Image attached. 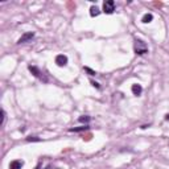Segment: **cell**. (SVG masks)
<instances>
[{
    "instance_id": "1",
    "label": "cell",
    "mask_w": 169,
    "mask_h": 169,
    "mask_svg": "<svg viewBox=\"0 0 169 169\" xmlns=\"http://www.w3.org/2000/svg\"><path fill=\"white\" fill-rule=\"evenodd\" d=\"M135 53L139 55H143L145 53H148V46L144 41L141 40H135Z\"/></svg>"
},
{
    "instance_id": "2",
    "label": "cell",
    "mask_w": 169,
    "mask_h": 169,
    "mask_svg": "<svg viewBox=\"0 0 169 169\" xmlns=\"http://www.w3.org/2000/svg\"><path fill=\"white\" fill-rule=\"evenodd\" d=\"M28 69H29V71H31V73L33 74L34 77H36V78H38V79H40V81L45 82V83L48 82V78L45 77V74H44V73H41V70H40V69L37 67V66H32V65H29V66H28Z\"/></svg>"
},
{
    "instance_id": "3",
    "label": "cell",
    "mask_w": 169,
    "mask_h": 169,
    "mask_svg": "<svg viewBox=\"0 0 169 169\" xmlns=\"http://www.w3.org/2000/svg\"><path fill=\"white\" fill-rule=\"evenodd\" d=\"M114 11H115V1L114 0H106L103 3V12L107 13V15H111V13H114Z\"/></svg>"
},
{
    "instance_id": "4",
    "label": "cell",
    "mask_w": 169,
    "mask_h": 169,
    "mask_svg": "<svg viewBox=\"0 0 169 169\" xmlns=\"http://www.w3.org/2000/svg\"><path fill=\"white\" fill-rule=\"evenodd\" d=\"M33 37H34L33 32H26V33H24L23 36L17 40V44H24V42H28V41H31Z\"/></svg>"
},
{
    "instance_id": "5",
    "label": "cell",
    "mask_w": 169,
    "mask_h": 169,
    "mask_svg": "<svg viewBox=\"0 0 169 169\" xmlns=\"http://www.w3.org/2000/svg\"><path fill=\"white\" fill-rule=\"evenodd\" d=\"M55 63H57L58 66H66L67 65V57H66L65 54H58L57 57H55Z\"/></svg>"
},
{
    "instance_id": "6",
    "label": "cell",
    "mask_w": 169,
    "mask_h": 169,
    "mask_svg": "<svg viewBox=\"0 0 169 169\" xmlns=\"http://www.w3.org/2000/svg\"><path fill=\"white\" fill-rule=\"evenodd\" d=\"M24 165L23 160H13L12 163L9 164V169H21Z\"/></svg>"
},
{
    "instance_id": "7",
    "label": "cell",
    "mask_w": 169,
    "mask_h": 169,
    "mask_svg": "<svg viewBox=\"0 0 169 169\" xmlns=\"http://www.w3.org/2000/svg\"><path fill=\"white\" fill-rule=\"evenodd\" d=\"M131 90H132V94H133V95H136V97H139V95L141 94V91H143V87L140 86V84L135 83V84H132Z\"/></svg>"
},
{
    "instance_id": "8",
    "label": "cell",
    "mask_w": 169,
    "mask_h": 169,
    "mask_svg": "<svg viewBox=\"0 0 169 169\" xmlns=\"http://www.w3.org/2000/svg\"><path fill=\"white\" fill-rule=\"evenodd\" d=\"M99 13H100V9L97 5H92V7L90 8V16H91V17H95V16H98Z\"/></svg>"
},
{
    "instance_id": "9",
    "label": "cell",
    "mask_w": 169,
    "mask_h": 169,
    "mask_svg": "<svg viewBox=\"0 0 169 169\" xmlns=\"http://www.w3.org/2000/svg\"><path fill=\"white\" fill-rule=\"evenodd\" d=\"M152 20H153V15H152V13H145V15L143 16V20L141 21L144 24H148V23H151Z\"/></svg>"
},
{
    "instance_id": "10",
    "label": "cell",
    "mask_w": 169,
    "mask_h": 169,
    "mask_svg": "<svg viewBox=\"0 0 169 169\" xmlns=\"http://www.w3.org/2000/svg\"><path fill=\"white\" fill-rule=\"evenodd\" d=\"M89 129V126H82V127H77V128H70V132H83Z\"/></svg>"
},
{
    "instance_id": "11",
    "label": "cell",
    "mask_w": 169,
    "mask_h": 169,
    "mask_svg": "<svg viewBox=\"0 0 169 169\" xmlns=\"http://www.w3.org/2000/svg\"><path fill=\"white\" fill-rule=\"evenodd\" d=\"M78 120L81 121V123H86L87 124L90 120H91V118H90V116H87V115H83V116H79Z\"/></svg>"
},
{
    "instance_id": "12",
    "label": "cell",
    "mask_w": 169,
    "mask_h": 169,
    "mask_svg": "<svg viewBox=\"0 0 169 169\" xmlns=\"http://www.w3.org/2000/svg\"><path fill=\"white\" fill-rule=\"evenodd\" d=\"M26 141H41V139L37 136H29L26 137Z\"/></svg>"
},
{
    "instance_id": "13",
    "label": "cell",
    "mask_w": 169,
    "mask_h": 169,
    "mask_svg": "<svg viewBox=\"0 0 169 169\" xmlns=\"http://www.w3.org/2000/svg\"><path fill=\"white\" fill-rule=\"evenodd\" d=\"M84 70H86L87 73L90 74V75H97V73H95L94 70H91V69H90V67H84Z\"/></svg>"
},
{
    "instance_id": "14",
    "label": "cell",
    "mask_w": 169,
    "mask_h": 169,
    "mask_svg": "<svg viewBox=\"0 0 169 169\" xmlns=\"http://www.w3.org/2000/svg\"><path fill=\"white\" fill-rule=\"evenodd\" d=\"M1 124H4V121H5V116H7V114H5V111L4 110H3V108H1Z\"/></svg>"
},
{
    "instance_id": "15",
    "label": "cell",
    "mask_w": 169,
    "mask_h": 169,
    "mask_svg": "<svg viewBox=\"0 0 169 169\" xmlns=\"http://www.w3.org/2000/svg\"><path fill=\"white\" fill-rule=\"evenodd\" d=\"M91 84H92V86H94L95 87V89H99V83H98V82H94V81H91Z\"/></svg>"
},
{
    "instance_id": "16",
    "label": "cell",
    "mask_w": 169,
    "mask_h": 169,
    "mask_svg": "<svg viewBox=\"0 0 169 169\" xmlns=\"http://www.w3.org/2000/svg\"><path fill=\"white\" fill-rule=\"evenodd\" d=\"M165 119H166V120H169V114H168V115H165Z\"/></svg>"
}]
</instances>
